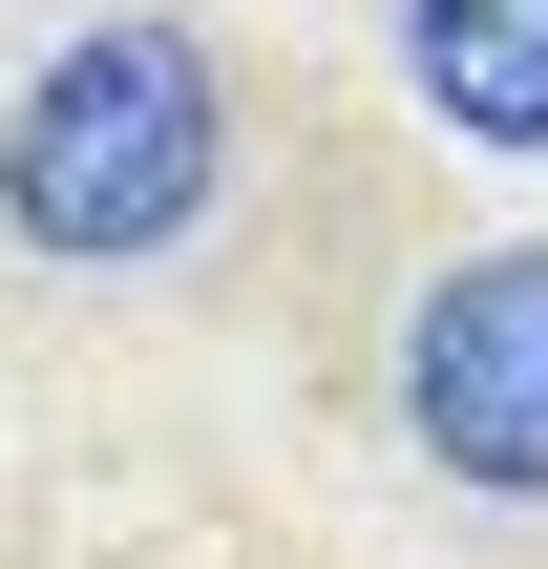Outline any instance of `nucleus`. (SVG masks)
<instances>
[{
    "mask_svg": "<svg viewBox=\"0 0 548 569\" xmlns=\"http://www.w3.org/2000/svg\"><path fill=\"white\" fill-rule=\"evenodd\" d=\"M211 169H232L211 42H190V21H84V42L21 84V127H0V232L63 253V274H127V253H169V232L211 211Z\"/></svg>",
    "mask_w": 548,
    "mask_h": 569,
    "instance_id": "f257e3e1",
    "label": "nucleus"
},
{
    "mask_svg": "<svg viewBox=\"0 0 548 569\" xmlns=\"http://www.w3.org/2000/svg\"><path fill=\"white\" fill-rule=\"evenodd\" d=\"M401 84L465 148H548V0H401Z\"/></svg>",
    "mask_w": 548,
    "mask_h": 569,
    "instance_id": "7ed1b4c3",
    "label": "nucleus"
},
{
    "mask_svg": "<svg viewBox=\"0 0 548 569\" xmlns=\"http://www.w3.org/2000/svg\"><path fill=\"white\" fill-rule=\"evenodd\" d=\"M401 422H422L444 486L548 507V253H465V274H422V317H401Z\"/></svg>",
    "mask_w": 548,
    "mask_h": 569,
    "instance_id": "f03ea898",
    "label": "nucleus"
}]
</instances>
